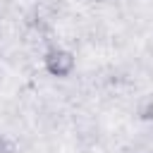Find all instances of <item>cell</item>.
<instances>
[{
    "instance_id": "obj_2",
    "label": "cell",
    "mask_w": 153,
    "mask_h": 153,
    "mask_svg": "<svg viewBox=\"0 0 153 153\" xmlns=\"http://www.w3.org/2000/svg\"><path fill=\"white\" fill-rule=\"evenodd\" d=\"M141 117H143V120H153V98L143 100V105H141Z\"/></svg>"
},
{
    "instance_id": "obj_1",
    "label": "cell",
    "mask_w": 153,
    "mask_h": 153,
    "mask_svg": "<svg viewBox=\"0 0 153 153\" xmlns=\"http://www.w3.org/2000/svg\"><path fill=\"white\" fill-rule=\"evenodd\" d=\"M43 67H45V72H48L50 76L65 79V76H69V74L74 72L76 57H74V53L67 50V48H50V50L45 53V57H43Z\"/></svg>"
},
{
    "instance_id": "obj_3",
    "label": "cell",
    "mask_w": 153,
    "mask_h": 153,
    "mask_svg": "<svg viewBox=\"0 0 153 153\" xmlns=\"http://www.w3.org/2000/svg\"><path fill=\"white\" fill-rule=\"evenodd\" d=\"M0 153H14V151H12V143H10L5 136H0Z\"/></svg>"
}]
</instances>
